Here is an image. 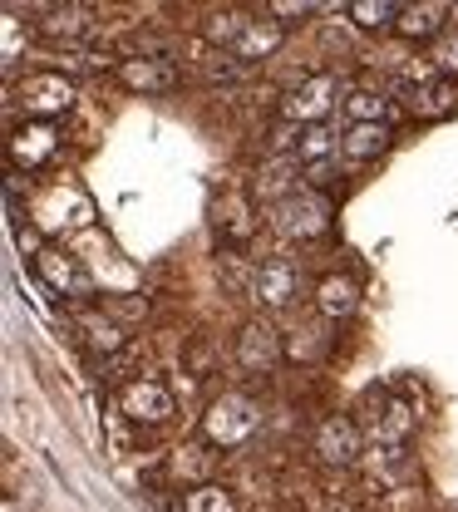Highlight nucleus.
Masks as SVG:
<instances>
[{
	"instance_id": "1",
	"label": "nucleus",
	"mask_w": 458,
	"mask_h": 512,
	"mask_svg": "<svg viewBox=\"0 0 458 512\" xmlns=\"http://www.w3.org/2000/svg\"><path fill=\"white\" fill-rule=\"evenodd\" d=\"M257 424H262V409L247 394H217L207 404V414H202V434H207V444L217 448H242L257 434Z\"/></svg>"
},
{
	"instance_id": "2",
	"label": "nucleus",
	"mask_w": 458,
	"mask_h": 512,
	"mask_svg": "<svg viewBox=\"0 0 458 512\" xmlns=\"http://www.w3.org/2000/svg\"><path fill=\"white\" fill-rule=\"evenodd\" d=\"M15 104L25 109L30 124H50V119L69 114V104H74V84H69L65 74H55V69H45V74H25V79L15 84Z\"/></svg>"
},
{
	"instance_id": "3",
	"label": "nucleus",
	"mask_w": 458,
	"mask_h": 512,
	"mask_svg": "<svg viewBox=\"0 0 458 512\" xmlns=\"http://www.w3.org/2000/svg\"><path fill=\"white\" fill-rule=\"evenodd\" d=\"M271 227L291 242H306V237H321L330 227V202L321 192H291L286 202L271 207Z\"/></svg>"
},
{
	"instance_id": "4",
	"label": "nucleus",
	"mask_w": 458,
	"mask_h": 512,
	"mask_svg": "<svg viewBox=\"0 0 458 512\" xmlns=\"http://www.w3.org/2000/svg\"><path fill=\"white\" fill-rule=\"evenodd\" d=\"M335 99H340V79H335V74H311V79H301V84L281 99V114H286V124H296V128L326 124Z\"/></svg>"
},
{
	"instance_id": "5",
	"label": "nucleus",
	"mask_w": 458,
	"mask_h": 512,
	"mask_svg": "<svg viewBox=\"0 0 458 512\" xmlns=\"http://www.w3.org/2000/svg\"><path fill=\"white\" fill-rule=\"evenodd\" d=\"M360 424L350 414H330L326 424L316 429V453L326 468H355L360 463Z\"/></svg>"
},
{
	"instance_id": "6",
	"label": "nucleus",
	"mask_w": 458,
	"mask_h": 512,
	"mask_svg": "<svg viewBox=\"0 0 458 512\" xmlns=\"http://www.w3.org/2000/svg\"><path fill=\"white\" fill-rule=\"evenodd\" d=\"M404 94H409L404 104H409L414 119H444L458 104V84L449 74H419L414 84H404Z\"/></svg>"
},
{
	"instance_id": "7",
	"label": "nucleus",
	"mask_w": 458,
	"mask_h": 512,
	"mask_svg": "<svg viewBox=\"0 0 458 512\" xmlns=\"http://www.w3.org/2000/svg\"><path fill=\"white\" fill-rule=\"evenodd\" d=\"M119 409L129 414L133 424H168L173 419V394L163 389L158 380H133L129 389H124V399H119Z\"/></svg>"
},
{
	"instance_id": "8",
	"label": "nucleus",
	"mask_w": 458,
	"mask_h": 512,
	"mask_svg": "<svg viewBox=\"0 0 458 512\" xmlns=\"http://www.w3.org/2000/svg\"><path fill=\"white\" fill-rule=\"evenodd\" d=\"M252 296L262 301L266 311L291 306V296H296V266H291L286 256H271V261H262V266L252 271Z\"/></svg>"
},
{
	"instance_id": "9",
	"label": "nucleus",
	"mask_w": 458,
	"mask_h": 512,
	"mask_svg": "<svg viewBox=\"0 0 458 512\" xmlns=\"http://www.w3.org/2000/svg\"><path fill=\"white\" fill-rule=\"evenodd\" d=\"M237 360H242V370H276V360H281V335L266 325V320H247L242 325V335H237Z\"/></svg>"
},
{
	"instance_id": "10",
	"label": "nucleus",
	"mask_w": 458,
	"mask_h": 512,
	"mask_svg": "<svg viewBox=\"0 0 458 512\" xmlns=\"http://www.w3.org/2000/svg\"><path fill=\"white\" fill-rule=\"evenodd\" d=\"M55 148H60V133L50 124H25V128H15V138H10L15 168H40L45 158H55Z\"/></svg>"
},
{
	"instance_id": "11",
	"label": "nucleus",
	"mask_w": 458,
	"mask_h": 512,
	"mask_svg": "<svg viewBox=\"0 0 458 512\" xmlns=\"http://www.w3.org/2000/svg\"><path fill=\"white\" fill-rule=\"evenodd\" d=\"M35 271H40V281H45L50 291H60V296H69V291H89V276L74 266V256L55 252V247L35 252Z\"/></svg>"
},
{
	"instance_id": "12",
	"label": "nucleus",
	"mask_w": 458,
	"mask_h": 512,
	"mask_svg": "<svg viewBox=\"0 0 458 512\" xmlns=\"http://www.w3.org/2000/svg\"><path fill=\"white\" fill-rule=\"evenodd\" d=\"M316 306L326 320H350L360 311V281L355 276H326L316 286Z\"/></svg>"
},
{
	"instance_id": "13",
	"label": "nucleus",
	"mask_w": 458,
	"mask_h": 512,
	"mask_svg": "<svg viewBox=\"0 0 458 512\" xmlns=\"http://www.w3.org/2000/svg\"><path fill=\"white\" fill-rule=\"evenodd\" d=\"M286 40V25L281 20H252L247 25V35L237 40V50H232V60L237 64H257L266 55H276V45Z\"/></svg>"
},
{
	"instance_id": "14",
	"label": "nucleus",
	"mask_w": 458,
	"mask_h": 512,
	"mask_svg": "<svg viewBox=\"0 0 458 512\" xmlns=\"http://www.w3.org/2000/svg\"><path fill=\"white\" fill-rule=\"evenodd\" d=\"M296 173H301V158L291 153V158H271V163H262V173H257V192H262L266 202L276 207V202H286L296 188Z\"/></svg>"
},
{
	"instance_id": "15",
	"label": "nucleus",
	"mask_w": 458,
	"mask_h": 512,
	"mask_svg": "<svg viewBox=\"0 0 458 512\" xmlns=\"http://www.w3.org/2000/svg\"><path fill=\"white\" fill-rule=\"evenodd\" d=\"M444 15H449V5H404L394 30L404 40H434V35H444Z\"/></svg>"
},
{
	"instance_id": "16",
	"label": "nucleus",
	"mask_w": 458,
	"mask_h": 512,
	"mask_svg": "<svg viewBox=\"0 0 458 512\" xmlns=\"http://www.w3.org/2000/svg\"><path fill=\"white\" fill-rule=\"evenodd\" d=\"M340 148H345L355 163H365V158H380V153L390 148V128H385V124H350V133L340 138Z\"/></svg>"
},
{
	"instance_id": "17",
	"label": "nucleus",
	"mask_w": 458,
	"mask_h": 512,
	"mask_svg": "<svg viewBox=\"0 0 458 512\" xmlns=\"http://www.w3.org/2000/svg\"><path fill=\"white\" fill-rule=\"evenodd\" d=\"M119 79H124L129 89H143V94H153V89H168V84H173V74H168L158 60H148V55L119 60Z\"/></svg>"
},
{
	"instance_id": "18",
	"label": "nucleus",
	"mask_w": 458,
	"mask_h": 512,
	"mask_svg": "<svg viewBox=\"0 0 458 512\" xmlns=\"http://www.w3.org/2000/svg\"><path fill=\"white\" fill-rule=\"evenodd\" d=\"M409 429H414V409H409L404 399H390V404H385V414L375 419V444L399 448L404 439H409Z\"/></svg>"
},
{
	"instance_id": "19",
	"label": "nucleus",
	"mask_w": 458,
	"mask_h": 512,
	"mask_svg": "<svg viewBox=\"0 0 458 512\" xmlns=\"http://www.w3.org/2000/svg\"><path fill=\"white\" fill-rule=\"evenodd\" d=\"M399 10L404 5H394V0H355V5H345V15L360 30H394L399 25Z\"/></svg>"
},
{
	"instance_id": "20",
	"label": "nucleus",
	"mask_w": 458,
	"mask_h": 512,
	"mask_svg": "<svg viewBox=\"0 0 458 512\" xmlns=\"http://www.w3.org/2000/svg\"><path fill=\"white\" fill-rule=\"evenodd\" d=\"M345 114H350V124H385L390 99L375 94V89H350V94H345Z\"/></svg>"
},
{
	"instance_id": "21",
	"label": "nucleus",
	"mask_w": 458,
	"mask_h": 512,
	"mask_svg": "<svg viewBox=\"0 0 458 512\" xmlns=\"http://www.w3.org/2000/svg\"><path fill=\"white\" fill-rule=\"evenodd\" d=\"M296 158H301V168H311V163H326V158H335V128H330V124L301 128Z\"/></svg>"
},
{
	"instance_id": "22",
	"label": "nucleus",
	"mask_w": 458,
	"mask_h": 512,
	"mask_svg": "<svg viewBox=\"0 0 458 512\" xmlns=\"http://www.w3.org/2000/svg\"><path fill=\"white\" fill-rule=\"evenodd\" d=\"M247 25H252V15H247V10H212V15H207V40H217V45H232V50H237V40L247 35Z\"/></svg>"
},
{
	"instance_id": "23",
	"label": "nucleus",
	"mask_w": 458,
	"mask_h": 512,
	"mask_svg": "<svg viewBox=\"0 0 458 512\" xmlns=\"http://www.w3.org/2000/svg\"><path fill=\"white\" fill-rule=\"evenodd\" d=\"M79 330H84V340H89V350H119L124 345V330L114 325V320H99V316H79Z\"/></svg>"
},
{
	"instance_id": "24",
	"label": "nucleus",
	"mask_w": 458,
	"mask_h": 512,
	"mask_svg": "<svg viewBox=\"0 0 458 512\" xmlns=\"http://www.w3.org/2000/svg\"><path fill=\"white\" fill-rule=\"evenodd\" d=\"M183 512H237V503H232V493H227V488L202 483V488H193V493L183 498Z\"/></svg>"
},
{
	"instance_id": "25",
	"label": "nucleus",
	"mask_w": 458,
	"mask_h": 512,
	"mask_svg": "<svg viewBox=\"0 0 458 512\" xmlns=\"http://www.w3.org/2000/svg\"><path fill=\"white\" fill-rule=\"evenodd\" d=\"M84 15H89L84 5H65V10H50L45 30H50V35H65V40H74V35H84V30H89V20H84Z\"/></svg>"
},
{
	"instance_id": "26",
	"label": "nucleus",
	"mask_w": 458,
	"mask_h": 512,
	"mask_svg": "<svg viewBox=\"0 0 458 512\" xmlns=\"http://www.w3.org/2000/svg\"><path fill=\"white\" fill-rule=\"evenodd\" d=\"M321 350H326V335H316V330H291V340H286L291 360H316Z\"/></svg>"
},
{
	"instance_id": "27",
	"label": "nucleus",
	"mask_w": 458,
	"mask_h": 512,
	"mask_svg": "<svg viewBox=\"0 0 458 512\" xmlns=\"http://www.w3.org/2000/svg\"><path fill=\"white\" fill-rule=\"evenodd\" d=\"M458 69V30H444L434 40V74H454Z\"/></svg>"
},
{
	"instance_id": "28",
	"label": "nucleus",
	"mask_w": 458,
	"mask_h": 512,
	"mask_svg": "<svg viewBox=\"0 0 458 512\" xmlns=\"http://www.w3.org/2000/svg\"><path fill=\"white\" fill-rule=\"evenodd\" d=\"M0 30H5V45H0V64L10 69V64L20 60V45H25V35H20V20H15V15H5V20H0Z\"/></svg>"
},
{
	"instance_id": "29",
	"label": "nucleus",
	"mask_w": 458,
	"mask_h": 512,
	"mask_svg": "<svg viewBox=\"0 0 458 512\" xmlns=\"http://www.w3.org/2000/svg\"><path fill=\"white\" fill-rule=\"evenodd\" d=\"M266 15H281V20H306V15H316V5L311 0H276V5H266Z\"/></svg>"
}]
</instances>
